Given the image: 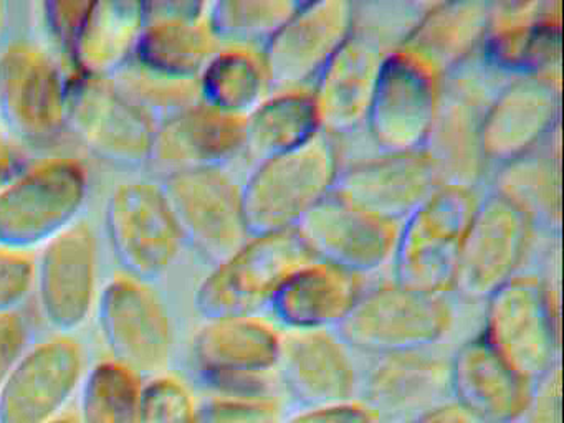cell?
<instances>
[{
	"label": "cell",
	"mask_w": 564,
	"mask_h": 423,
	"mask_svg": "<svg viewBox=\"0 0 564 423\" xmlns=\"http://www.w3.org/2000/svg\"><path fill=\"white\" fill-rule=\"evenodd\" d=\"M143 25V2H90L72 50L75 73L111 78L133 58Z\"/></svg>",
	"instance_id": "1f68e13d"
},
{
	"label": "cell",
	"mask_w": 564,
	"mask_h": 423,
	"mask_svg": "<svg viewBox=\"0 0 564 423\" xmlns=\"http://www.w3.org/2000/svg\"><path fill=\"white\" fill-rule=\"evenodd\" d=\"M88 6L90 2H85V0H62V2L52 0V2L42 3L47 29L51 30L52 36L68 59H70L72 50H74L75 40H77L78 30H80L82 20H84Z\"/></svg>",
	"instance_id": "7bdbcfd3"
},
{
	"label": "cell",
	"mask_w": 564,
	"mask_h": 423,
	"mask_svg": "<svg viewBox=\"0 0 564 423\" xmlns=\"http://www.w3.org/2000/svg\"><path fill=\"white\" fill-rule=\"evenodd\" d=\"M28 327L14 311L0 313V389L24 352Z\"/></svg>",
	"instance_id": "f6af8a7d"
},
{
	"label": "cell",
	"mask_w": 564,
	"mask_h": 423,
	"mask_svg": "<svg viewBox=\"0 0 564 423\" xmlns=\"http://www.w3.org/2000/svg\"><path fill=\"white\" fill-rule=\"evenodd\" d=\"M280 333L257 316L220 317L200 327L194 359L207 386L219 395H272Z\"/></svg>",
	"instance_id": "30bf717a"
},
{
	"label": "cell",
	"mask_w": 564,
	"mask_h": 423,
	"mask_svg": "<svg viewBox=\"0 0 564 423\" xmlns=\"http://www.w3.org/2000/svg\"><path fill=\"white\" fill-rule=\"evenodd\" d=\"M560 0L491 2L481 62L505 78L561 69Z\"/></svg>",
	"instance_id": "2e32d148"
},
{
	"label": "cell",
	"mask_w": 564,
	"mask_h": 423,
	"mask_svg": "<svg viewBox=\"0 0 564 423\" xmlns=\"http://www.w3.org/2000/svg\"><path fill=\"white\" fill-rule=\"evenodd\" d=\"M434 2H362L355 7L352 35L368 40L382 52L401 48Z\"/></svg>",
	"instance_id": "74e56055"
},
{
	"label": "cell",
	"mask_w": 564,
	"mask_h": 423,
	"mask_svg": "<svg viewBox=\"0 0 564 423\" xmlns=\"http://www.w3.org/2000/svg\"><path fill=\"white\" fill-rule=\"evenodd\" d=\"M490 7L478 0L434 2L401 50L444 79L480 53Z\"/></svg>",
	"instance_id": "f546056e"
},
{
	"label": "cell",
	"mask_w": 564,
	"mask_h": 423,
	"mask_svg": "<svg viewBox=\"0 0 564 423\" xmlns=\"http://www.w3.org/2000/svg\"><path fill=\"white\" fill-rule=\"evenodd\" d=\"M279 423H379V416L361 400L333 403V405L302 406Z\"/></svg>",
	"instance_id": "ee69618b"
},
{
	"label": "cell",
	"mask_w": 564,
	"mask_h": 423,
	"mask_svg": "<svg viewBox=\"0 0 564 423\" xmlns=\"http://www.w3.org/2000/svg\"><path fill=\"white\" fill-rule=\"evenodd\" d=\"M409 423H488L468 410L467 406L458 403L457 400L447 399L429 409L422 410L417 415L412 416Z\"/></svg>",
	"instance_id": "bcb514c9"
},
{
	"label": "cell",
	"mask_w": 564,
	"mask_h": 423,
	"mask_svg": "<svg viewBox=\"0 0 564 423\" xmlns=\"http://www.w3.org/2000/svg\"><path fill=\"white\" fill-rule=\"evenodd\" d=\"M362 293L361 276L313 260L286 280L270 310L283 329L336 330Z\"/></svg>",
	"instance_id": "f1b7e54d"
},
{
	"label": "cell",
	"mask_w": 564,
	"mask_h": 423,
	"mask_svg": "<svg viewBox=\"0 0 564 423\" xmlns=\"http://www.w3.org/2000/svg\"><path fill=\"white\" fill-rule=\"evenodd\" d=\"M376 415H417L451 395V362L425 350L376 356L361 383Z\"/></svg>",
	"instance_id": "83f0119b"
},
{
	"label": "cell",
	"mask_w": 564,
	"mask_h": 423,
	"mask_svg": "<svg viewBox=\"0 0 564 423\" xmlns=\"http://www.w3.org/2000/svg\"><path fill=\"white\" fill-rule=\"evenodd\" d=\"M533 227L527 215L490 192L478 200L468 225L452 291L468 301H487L495 291L523 273Z\"/></svg>",
	"instance_id": "9c48e42d"
},
{
	"label": "cell",
	"mask_w": 564,
	"mask_h": 423,
	"mask_svg": "<svg viewBox=\"0 0 564 423\" xmlns=\"http://www.w3.org/2000/svg\"><path fill=\"white\" fill-rule=\"evenodd\" d=\"M84 422L141 423L138 373L115 360L98 364L85 382Z\"/></svg>",
	"instance_id": "8d00e7d4"
},
{
	"label": "cell",
	"mask_w": 564,
	"mask_h": 423,
	"mask_svg": "<svg viewBox=\"0 0 564 423\" xmlns=\"http://www.w3.org/2000/svg\"><path fill=\"white\" fill-rule=\"evenodd\" d=\"M299 3L293 0H220L209 3L207 22L219 46L262 50Z\"/></svg>",
	"instance_id": "d590c367"
},
{
	"label": "cell",
	"mask_w": 564,
	"mask_h": 423,
	"mask_svg": "<svg viewBox=\"0 0 564 423\" xmlns=\"http://www.w3.org/2000/svg\"><path fill=\"white\" fill-rule=\"evenodd\" d=\"M315 260L295 228L252 235L220 261L196 291V310L206 321L256 316L272 304L290 276Z\"/></svg>",
	"instance_id": "277c9868"
},
{
	"label": "cell",
	"mask_w": 564,
	"mask_h": 423,
	"mask_svg": "<svg viewBox=\"0 0 564 423\" xmlns=\"http://www.w3.org/2000/svg\"><path fill=\"white\" fill-rule=\"evenodd\" d=\"M441 85L442 78L405 50L386 56L365 126L379 152L424 148Z\"/></svg>",
	"instance_id": "7c38bea8"
},
{
	"label": "cell",
	"mask_w": 564,
	"mask_h": 423,
	"mask_svg": "<svg viewBox=\"0 0 564 423\" xmlns=\"http://www.w3.org/2000/svg\"><path fill=\"white\" fill-rule=\"evenodd\" d=\"M246 119L199 102L156 126L147 165L161 178L199 169H224L243 152Z\"/></svg>",
	"instance_id": "7402d4cb"
},
{
	"label": "cell",
	"mask_w": 564,
	"mask_h": 423,
	"mask_svg": "<svg viewBox=\"0 0 564 423\" xmlns=\"http://www.w3.org/2000/svg\"><path fill=\"white\" fill-rule=\"evenodd\" d=\"M355 7L346 0L300 2L262 48L272 93L312 88L352 35Z\"/></svg>",
	"instance_id": "5bb4252c"
},
{
	"label": "cell",
	"mask_w": 564,
	"mask_h": 423,
	"mask_svg": "<svg viewBox=\"0 0 564 423\" xmlns=\"http://www.w3.org/2000/svg\"><path fill=\"white\" fill-rule=\"evenodd\" d=\"M209 3L143 2L144 25L133 58L167 75L197 78L219 48L207 22Z\"/></svg>",
	"instance_id": "d4e9b609"
},
{
	"label": "cell",
	"mask_w": 564,
	"mask_h": 423,
	"mask_svg": "<svg viewBox=\"0 0 564 423\" xmlns=\"http://www.w3.org/2000/svg\"><path fill=\"white\" fill-rule=\"evenodd\" d=\"M514 423H563L561 364L533 382L530 400Z\"/></svg>",
	"instance_id": "b9f144b4"
},
{
	"label": "cell",
	"mask_w": 564,
	"mask_h": 423,
	"mask_svg": "<svg viewBox=\"0 0 564 423\" xmlns=\"http://www.w3.org/2000/svg\"><path fill=\"white\" fill-rule=\"evenodd\" d=\"M276 372L302 406L355 400L358 372L336 330H282Z\"/></svg>",
	"instance_id": "cb8c5ba5"
},
{
	"label": "cell",
	"mask_w": 564,
	"mask_h": 423,
	"mask_svg": "<svg viewBox=\"0 0 564 423\" xmlns=\"http://www.w3.org/2000/svg\"><path fill=\"white\" fill-rule=\"evenodd\" d=\"M452 319L442 294L392 281L365 291L336 333L349 349L384 356L429 349L444 339Z\"/></svg>",
	"instance_id": "8992f818"
},
{
	"label": "cell",
	"mask_w": 564,
	"mask_h": 423,
	"mask_svg": "<svg viewBox=\"0 0 564 423\" xmlns=\"http://www.w3.org/2000/svg\"><path fill=\"white\" fill-rule=\"evenodd\" d=\"M0 119L31 142L51 141L67 126V78L41 46L19 42L0 53Z\"/></svg>",
	"instance_id": "4fadbf2b"
},
{
	"label": "cell",
	"mask_w": 564,
	"mask_h": 423,
	"mask_svg": "<svg viewBox=\"0 0 564 423\" xmlns=\"http://www.w3.org/2000/svg\"><path fill=\"white\" fill-rule=\"evenodd\" d=\"M481 336L521 377L536 382L561 364L560 253L546 274L520 273L485 301Z\"/></svg>",
	"instance_id": "6da1fadb"
},
{
	"label": "cell",
	"mask_w": 564,
	"mask_h": 423,
	"mask_svg": "<svg viewBox=\"0 0 564 423\" xmlns=\"http://www.w3.org/2000/svg\"><path fill=\"white\" fill-rule=\"evenodd\" d=\"M35 278V263L24 251L0 247V313L14 310L21 303Z\"/></svg>",
	"instance_id": "60d3db41"
},
{
	"label": "cell",
	"mask_w": 564,
	"mask_h": 423,
	"mask_svg": "<svg viewBox=\"0 0 564 423\" xmlns=\"http://www.w3.org/2000/svg\"><path fill=\"white\" fill-rule=\"evenodd\" d=\"M507 82L478 55L442 79L434 121L422 148L442 185L474 191L487 174L485 118Z\"/></svg>",
	"instance_id": "7a4b0ae2"
},
{
	"label": "cell",
	"mask_w": 564,
	"mask_h": 423,
	"mask_svg": "<svg viewBox=\"0 0 564 423\" xmlns=\"http://www.w3.org/2000/svg\"><path fill=\"white\" fill-rule=\"evenodd\" d=\"M561 124L550 138L528 154L498 165L491 192L520 208L534 228L560 237L561 208Z\"/></svg>",
	"instance_id": "4dcf8cb0"
},
{
	"label": "cell",
	"mask_w": 564,
	"mask_h": 423,
	"mask_svg": "<svg viewBox=\"0 0 564 423\" xmlns=\"http://www.w3.org/2000/svg\"><path fill=\"white\" fill-rule=\"evenodd\" d=\"M399 227L333 191L302 218L295 230L315 260L362 278L392 263Z\"/></svg>",
	"instance_id": "e0dca14e"
},
{
	"label": "cell",
	"mask_w": 564,
	"mask_h": 423,
	"mask_svg": "<svg viewBox=\"0 0 564 423\" xmlns=\"http://www.w3.org/2000/svg\"><path fill=\"white\" fill-rule=\"evenodd\" d=\"M111 79L120 95L154 128L203 102L197 78L167 75L134 58Z\"/></svg>",
	"instance_id": "e575fe53"
},
{
	"label": "cell",
	"mask_w": 564,
	"mask_h": 423,
	"mask_svg": "<svg viewBox=\"0 0 564 423\" xmlns=\"http://www.w3.org/2000/svg\"><path fill=\"white\" fill-rule=\"evenodd\" d=\"M388 55L368 40L351 35L333 56L310 88L323 134L338 139L365 128Z\"/></svg>",
	"instance_id": "484cf974"
},
{
	"label": "cell",
	"mask_w": 564,
	"mask_h": 423,
	"mask_svg": "<svg viewBox=\"0 0 564 423\" xmlns=\"http://www.w3.org/2000/svg\"><path fill=\"white\" fill-rule=\"evenodd\" d=\"M197 423H279L273 395H217L196 410Z\"/></svg>",
	"instance_id": "ab89813d"
},
{
	"label": "cell",
	"mask_w": 564,
	"mask_h": 423,
	"mask_svg": "<svg viewBox=\"0 0 564 423\" xmlns=\"http://www.w3.org/2000/svg\"><path fill=\"white\" fill-rule=\"evenodd\" d=\"M48 423H72V422H48Z\"/></svg>",
	"instance_id": "c3c4849f"
},
{
	"label": "cell",
	"mask_w": 564,
	"mask_h": 423,
	"mask_svg": "<svg viewBox=\"0 0 564 423\" xmlns=\"http://www.w3.org/2000/svg\"><path fill=\"white\" fill-rule=\"evenodd\" d=\"M22 171L21 155L2 129H0V187Z\"/></svg>",
	"instance_id": "7dc6e473"
},
{
	"label": "cell",
	"mask_w": 564,
	"mask_h": 423,
	"mask_svg": "<svg viewBox=\"0 0 564 423\" xmlns=\"http://www.w3.org/2000/svg\"><path fill=\"white\" fill-rule=\"evenodd\" d=\"M319 132L310 88L275 91L246 119L243 152L257 165L306 144Z\"/></svg>",
	"instance_id": "836d02e7"
},
{
	"label": "cell",
	"mask_w": 564,
	"mask_h": 423,
	"mask_svg": "<svg viewBox=\"0 0 564 423\" xmlns=\"http://www.w3.org/2000/svg\"><path fill=\"white\" fill-rule=\"evenodd\" d=\"M67 126L98 158L120 167L147 165L154 126L107 76L67 78Z\"/></svg>",
	"instance_id": "9a60e30c"
},
{
	"label": "cell",
	"mask_w": 564,
	"mask_h": 423,
	"mask_svg": "<svg viewBox=\"0 0 564 423\" xmlns=\"http://www.w3.org/2000/svg\"><path fill=\"white\" fill-rule=\"evenodd\" d=\"M341 169L338 139L323 132L300 148L257 164L242 185L250 235L296 228L335 191Z\"/></svg>",
	"instance_id": "3957f363"
},
{
	"label": "cell",
	"mask_w": 564,
	"mask_h": 423,
	"mask_svg": "<svg viewBox=\"0 0 564 423\" xmlns=\"http://www.w3.org/2000/svg\"><path fill=\"white\" fill-rule=\"evenodd\" d=\"M561 69L508 79L488 108L484 151L503 165L540 148L561 124Z\"/></svg>",
	"instance_id": "d6986e66"
},
{
	"label": "cell",
	"mask_w": 564,
	"mask_h": 423,
	"mask_svg": "<svg viewBox=\"0 0 564 423\" xmlns=\"http://www.w3.org/2000/svg\"><path fill=\"white\" fill-rule=\"evenodd\" d=\"M87 171L74 159L55 158L22 169L0 187V247H44L75 224L87 197Z\"/></svg>",
	"instance_id": "5b68a950"
},
{
	"label": "cell",
	"mask_w": 564,
	"mask_h": 423,
	"mask_svg": "<svg viewBox=\"0 0 564 423\" xmlns=\"http://www.w3.org/2000/svg\"><path fill=\"white\" fill-rule=\"evenodd\" d=\"M196 410L186 387L170 377L141 389V423H197Z\"/></svg>",
	"instance_id": "f35d334b"
},
{
	"label": "cell",
	"mask_w": 564,
	"mask_h": 423,
	"mask_svg": "<svg viewBox=\"0 0 564 423\" xmlns=\"http://www.w3.org/2000/svg\"><path fill=\"white\" fill-rule=\"evenodd\" d=\"M204 105L247 119L270 95L262 50L219 46L197 76Z\"/></svg>",
	"instance_id": "d6a6232c"
},
{
	"label": "cell",
	"mask_w": 564,
	"mask_h": 423,
	"mask_svg": "<svg viewBox=\"0 0 564 423\" xmlns=\"http://www.w3.org/2000/svg\"><path fill=\"white\" fill-rule=\"evenodd\" d=\"M98 321L115 362L134 373L156 372L166 364L173 330L150 284L128 274L113 278L98 300Z\"/></svg>",
	"instance_id": "ac0fdd59"
},
{
	"label": "cell",
	"mask_w": 564,
	"mask_h": 423,
	"mask_svg": "<svg viewBox=\"0 0 564 423\" xmlns=\"http://www.w3.org/2000/svg\"><path fill=\"white\" fill-rule=\"evenodd\" d=\"M441 187L431 158L424 149H417L379 152L375 158L343 167L335 192L356 207L401 225Z\"/></svg>",
	"instance_id": "ffe728a7"
},
{
	"label": "cell",
	"mask_w": 564,
	"mask_h": 423,
	"mask_svg": "<svg viewBox=\"0 0 564 423\" xmlns=\"http://www.w3.org/2000/svg\"><path fill=\"white\" fill-rule=\"evenodd\" d=\"M107 231L128 276L148 284L170 270L183 243L160 185L144 181L115 188L107 204Z\"/></svg>",
	"instance_id": "8fae6325"
},
{
	"label": "cell",
	"mask_w": 564,
	"mask_h": 423,
	"mask_svg": "<svg viewBox=\"0 0 564 423\" xmlns=\"http://www.w3.org/2000/svg\"><path fill=\"white\" fill-rule=\"evenodd\" d=\"M82 367L75 340L39 344L19 359L0 389V423H48L77 387Z\"/></svg>",
	"instance_id": "603a6c76"
},
{
	"label": "cell",
	"mask_w": 564,
	"mask_h": 423,
	"mask_svg": "<svg viewBox=\"0 0 564 423\" xmlns=\"http://www.w3.org/2000/svg\"><path fill=\"white\" fill-rule=\"evenodd\" d=\"M34 283L52 326L72 330L85 323L97 291V241L87 224L75 221L44 245Z\"/></svg>",
	"instance_id": "44dd1931"
},
{
	"label": "cell",
	"mask_w": 564,
	"mask_h": 423,
	"mask_svg": "<svg viewBox=\"0 0 564 423\" xmlns=\"http://www.w3.org/2000/svg\"><path fill=\"white\" fill-rule=\"evenodd\" d=\"M160 187L181 240L214 267L252 237L243 215L242 185L224 169L180 172L164 177Z\"/></svg>",
	"instance_id": "ba28073f"
},
{
	"label": "cell",
	"mask_w": 564,
	"mask_h": 423,
	"mask_svg": "<svg viewBox=\"0 0 564 423\" xmlns=\"http://www.w3.org/2000/svg\"><path fill=\"white\" fill-rule=\"evenodd\" d=\"M477 204L474 191L442 185L402 221L392 257L394 281L442 296L451 293Z\"/></svg>",
	"instance_id": "52a82bcc"
},
{
	"label": "cell",
	"mask_w": 564,
	"mask_h": 423,
	"mask_svg": "<svg viewBox=\"0 0 564 423\" xmlns=\"http://www.w3.org/2000/svg\"><path fill=\"white\" fill-rule=\"evenodd\" d=\"M448 362L452 399L485 422H517L533 382L511 369L481 334L462 344Z\"/></svg>",
	"instance_id": "4316f807"
}]
</instances>
